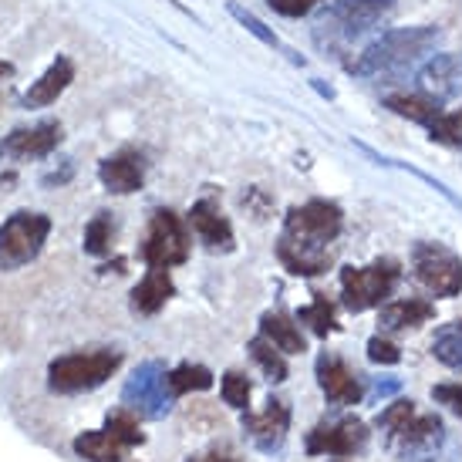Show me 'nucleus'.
Wrapping results in <instances>:
<instances>
[{
	"instance_id": "21",
	"label": "nucleus",
	"mask_w": 462,
	"mask_h": 462,
	"mask_svg": "<svg viewBox=\"0 0 462 462\" xmlns=\"http://www.w3.org/2000/svg\"><path fill=\"white\" fill-rule=\"evenodd\" d=\"M385 108L388 112H395V116L409 118V122H415V125H432L446 108H442V102L439 98H432V95H425V91H402V95H388L385 98Z\"/></svg>"
},
{
	"instance_id": "33",
	"label": "nucleus",
	"mask_w": 462,
	"mask_h": 462,
	"mask_svg": "<svg viewBox=\"0 0 462 462\" xmlns=\"http://www.w3.org/2000/svg\"><path fill=\"white\" fill-rule=\"evenodd\" d=\"M368 358L374 365H398L402 361V347L395 341H388L385 334H374L372 341H368Z\"/></svg>"
},
{
	"instance_id": "12",
	"label": "nucleus",
	"mask_w": 462,
	"mask_h": 462,
	"mask_svg": "<svg viewBox=\"0 0 462 462\" xmlns=\"http://www.w3.org/2000/svg\"><path fill=\"white\" fill-rule=\"evenodd\" d=\"M368 442V429L361 419H334V422L314 425L304 439L308 456H328V459H345L365 449Z\"/></svg>"
},
{
	"instance_id": "31",
	"label": "nucleus",
	"mask_w": 462,
	"mask_h": 462,
	"mask_svg": "<svg viewBox=\"0 0 462 462\" xmlns=\"http://www.w3.org/2000/svg\"><path fill=\"white\" fill-rule=\"evenodd\" d=\"M432 139L442 145H462V112H442V116L429 125Z\"/></svg>"
},
{
	"instance_id": "24",
	"label": "nucleus",
	"mask_w": 462,
	"mask_h": 462,
	"mask_svg": "<svg viewBox=\"0 0 462 462\" xmlns=\"http://www.w3.org/2000/svg\"><path fill=\"white\" fill-rule=\"evenodd\" d=\"M246 351H250V358L260 365V372L267 374V382H273V385L287 382L291 368H287V358H283V351L273 345V341H267L263 334H257V337H250V341H246Z\"/></svg>"
},
{
	"instance_id": "4",
	"label": "nucleus",
	"mask_w": 462,
	"mask_h": 462,
	"mask_svg": "<svg viewBox=\"0 0 462 462\" xmlns=\"http://www.w3.org/2000/svg\"><path fill=\"white\" fill-rule=\"evenodd\" d=\"M385 449L402 462H432L446 442V425L436 411H419L411 398H398L378 415Z\"/></svg>"
},
{
	"instance_id": "35",
	"label": "nucleus",
	"mask_w": 462,
	"mask_h": 462,
	"mask_svg": "<svg viewBox=\"0 0 462 462\" xmlns=\"http://www.w3.org/2000/svg\"><path fill=\"white\" fill-rule=\"evenodd\" d=\"M432 398H436L439 405H446L452 415H459V419H462V382H452V385H436V388H432Z\"/></svg>"
},
{
	"instance_id": "9",
	"label": "nucleus",
	"mask_w": 462,
	"mask_h": 462,
	"mask_svg": "<svg viewBox=\"0 0 462 462\" xmlns=\"http://www.w3.org/2000/svg\"><path fill=\"white\" fill-rule=\"evenodd\" d=\"M166 374L169 368L162 361H142L139 368L129 374L125 388H122V405L135 411L139 419H149V422L166 419L172 411V402H176V395L169 392Z\"/></svg>"
},
{
	"instance_id": "42",
	"label": "nucleus",
	"mask_w": 462,
	"mask_h": 462,
	"mask_svg": "<svg viewBox=\"0 0 462 462\" xmlns=\"http://www.w3.org/2000/svg\"><path fill=\"white\" fill-rule=\"evenodd\" d=\"M331 462H345V459H331Z\"/></svg>"
},
{
	"instance_id": "7",
	"label": "nucleus",
	"mask_w": 462,
	"mask_h": 462,
	"mask_svg": "<svg viewBox=\"0 0 462 462\" xmlns=\"http://www.w3.org/2000/svg\"><path fill=\"white\" fill-rule=\"evenodd\" d=\"M402 281V263L392 257H382L368 267H345L341 270V297L351 314L382 308L388 297L395 294Z\"/></svg>"
},
{
	"instance_id": "27",
	"label": "nucleus",
	"mask_w": 462,
	"mask_h": 462,
	"mask_svg": "<svg viewBox=\"0 0 462 462\" xmlns=\"http://www.w3.org/2000/svg\"><path fill=\"white\" fill-rule=\"evenodd\" d=\"M297 321L308 324L318 337H328V334L337 331V310H334V304L324 294H314V300H310L308 308L297 310Z\"/></svg>"
},
{
	"instance_id": "40",
	"label": "nucleus",
	"mask_w": 462,
	"mask_h": 462,
	"mask_svg": "<svg viewBox=\"0 0 462 462\" xmlns=\"http://www.w3.org/2000/svg\"><path fill=\"white\" fill-rule=\"evenodd\" d=\"M14 75V65L11 61H4V58H0V81H4V78H11Z\"/></svg>"
},
{
	"instance_id": "13",
	"label": "nucleus",
	"mask_w": 462,
	"mask_h": 462,
	"mask_svg": "<svg viewBox=\"0 0 462 462\" xmlns=\"http://www.w3.org/2000/svg\"><path fill=\"white\" fill-rule=\"evenodd\" d=\"M244 432L254 442V449L267 452V456L281 452L283 442H287V432H291V405L283 398H267L260 411L246 409Z\"/></svg>"
},
{
	"instance_id": "10",
	"label": "nucleus",
	"mask_w": 462,
	"mask_h": 462,
	"mask_svg": "<svg viewBox=\"0 0 462 462\" xmlns=\"http://www.w3.org/2000/svg\"><path fill=\"white\" fill-rule=\"evenodd\" d=\"M411 273L429 294L456 297L462 294V260L442 244H415L411 250Z\"/></svg>"
},
{
	"instance_id": "19",
	"label": "nucleus",
	"mask_w": 462,
	"mask_h": 462,
	"mask_svg": "<svg viewBox=\"0 0 462 462\" xmlns=\"http://www.w3.org/2000/svg\"><path fill=\"white\" fill-rule=\"evenodd\" d=\"M172 297H176V283H172V277H169V270L166 267H149L145 270V277L132 287L129 304H132L135 314L152 318V314H159V310L166 308Z\"/></svg>"
},
{
	"instance_id": "6",
	"label": "nucleus",
	"mask_w": 462,
	"mask_h": 462,
	"mask_svg": "<svg viewBox=\"0 0 462 462\" xmlns=\"http://www.w3.org/2000/svg\"><path fill=\"white\" fill-rule=\"evenodd\" d=\"M48 236H51V217L48 213H34V209L11 213L0 223V270L14 273V270L27 267L31 260H38Z\"/></svg>"
},
{
	"instance_id": "32",
	"label": "nucleus",
	"mask_w": 462,
	"mask_h": 462,
	"mask_svg": "<svg viewBox=\"0 0 462 462\" xmlns=\"http://www.w3.org/2000/svg\"><path fill=\"white\" fill-rule=\"evenodd\" d=\"M226 11H230L233 17H236V21H240V24H244L246 31H250V34H254V38L263 41L267 48H277V44H281V41H277V34H273V31H270V27L263 24V21H257V17H254V14H250V11H244L240 4H230Z\"/></svg>"
},
{
	"instance_id": "8",
	"label": "nucleus",
	"mask_w": 462,
	"mask_h": 462,
	"mask_svg": "<svg viewBox=\"0 0 462 462\" xmlns=\"http://www.w3.org/2000/svg\"><path fill=\"white\" fill-rule=\"evenodd\" d=\"M189 230L182 217H176L172 209H155L149 217V226H145V236L139 244V257L145 267H180L189 260Z\"/></svg>"
},
{
	"instance_id": "39",
	"label": "nucleus",
	"mask_w": 462,
	"mask_h": 462,
	"mask_svg": "<svg viewBox=\"0 0 462 462\" xmlns=\"http://www.w3.org/2000/svg\"><path fill=\"white\" fill-rule=\"evenodd\" d=\"M122 267H125V260H122V257H116V260H112V263H105V267H102V273H112V270H116V273H122Z\"/></svg>"
},
{
	"instance_id": "29",
	"label": "nucleus",
	"mask_w": 462,
	"mask_h": 462,
	"mask_svg": "<svg viewBox=\"0 0 462 462\" xmlns=\"http://www.w3.org/2000/svg\"><path fill=\"white\" fill-rule=\"evenodd\" d=\"M105 429H108L118 442H125L129 449H135V446H142V442H145V432L139 429V415H135V411H129L125 405L105 415Z\"/></svg>"
},
{
	"instance_id": "30",
	"label": "nucleus",
	"mask_w": 462,
	"mask_h": 462,
	"mask_svg": "<svg viewBox=\"0 0 462 462\" xmlns=\"http://www.w3.org/2000/svg\"><path fill=\"white\" fill-rule=\"evenodd\" d=\"M219 392H223V402L236 411H246L250 409V395H254V385H250V378L244 372H226L223 374V382H219Z\"/></svg>"
},
{
	"instance_id": "16",
	"label": "nucleus",
	"mask_w": 462,
	"mask_h": 462,
	"mask_svg": "<svg viewBox=\"0 0 462 462\" xmlns=\"http://www.w3.org/2000/svg\"><path fill=\"white\" fill-rule=\"evenodd\" d=\"M98 182L112 196H132L145 186V155L135 149H122V152L108 155L98 162Z\"/></svg>"
},
{
	"instance_id": "23",
	"label": "nucleus",
	"mask_w": 462,
	"mask_h": 462,
	"mask_svg": "<svg viewBox=\"0 0 462 462\" xmlns=\"http://www.w3.org/2000/svg\"><path fill=\"white\" fill-rule=\"evenodd\" d=\"M260 334L281 347L283 355H304V347H308L300 328H297L283 310H267V314L260 318Z\"/></svg>"
},
{
	"instance_id": "41",
	"label": "nucleus",
	"mask_w": 462,
	"mask_h": 462,
	"mask_svg": "<svg viewBox=\"0 0 462 462\" xmlns=\"http://www.w3.org/2000/svg\"><path fill=\"white\" fill-rule=\"evenodd\" d=\"M169 4H172V7H180L182 14H189V11H186V7H182V4H180V0H169Z\"/></svg>"
},
{
	"instance_id": "15",
	"label": "nucleus",
	"mask_w": 462,
	"mask_h": 462,
	"mask_svg": "<svg viewBox=\"0 0 462 462\" xmlns=\"http://www.w3.org/2000/svg\"><path fill=\"white\" fill-rule=\"evenodd\" d=\"M415 91H425L439 102H449L462 95V58L459 54H432L415 71Z\"/></svg>"
},
{
	"instance_id": "28",
	"label": "nucleus",
	"mask_w": 462,
	"mask_h": 462,
	"mask_svg": "<svg viewBox=\"0 0 462 462\" xmlns=\"http://www.w3.org/2000/svg\"><path fill=\"white\" fill-rule=\"evenodd\" d=\"M432 355L436 361H442L446 368L462 372V321H452L446 328H439L432 337Z\"/></svg>"
},
{
	"instance_id": "26",
	"label": "nucleus",
	"mask_w": 462,
	"mask_h": 462,
	"mask_svg": "<svg viewBox=\"0 0 462 462\" xmlns=\"http://www.w3.org/2000/svg\"><path fill=\"white\" fill-rule=\"evenodd\" d=\"M112 240H116V219H112V213H95L91 223L85 226L81 250L88 257H108L112 254Z\"/></svg>"
},
{
	"instance_id": "34",
	"label": "nucleus",
	"mask_w": 462,
	"mask_h": 462,
	"mask_svg": "<svg viewBox=\"0 0 462 462\" xmlns=\"http://www.w3.org/2000/svg\"><path fill=\"white\" fill-rule=\"evenodd\" d=\"M321 0H267V7L281 17H308Z\"/></svg>"
},
{
	"instance_id": "22",
	"label": "nucleus",
	"mask_w": 462,
	"mask_h": 462,
	"mask_svg": "<svg viewBox=\"0 0 462 462\" xmlns=\"http://www.w3.org/2000/svg\"><path fill=\"white\" fill-rule=\"evenodd\" d=\"M71 449H75L78 459H88V462H122V459H125V452H129V446H125V442H118V439L108 432V429H88V432L75 436Z\"/></svg>"
},
{
	"instance_id": "3",
	"label": "nucleus",
	"mask_w": 462,
	"mask_h": 462,
	"mask_svg": "<svg viewBox=\"0 0 462 462\" xmlns=\"http://www.w3.org/2000/svg\"><path fill=\"white\" fill-rule=\"evenodd\" d=\"M439 41H442V31L429 24L385 31V34H378L372 44H365L355 58H347L345 68H347V75L365 78V81L398 75V71H405V68L415 65L422 54L436 51Z\"/></svg>"
},
{
	"instance_id": "36",
	"label": "nucleus",
	"mask_w": 462,
	"mask_h": 462,
	"mask_svg": "<svg viewBox=\"0 0 462 462\" xmlns=\"http://www.w3.org/2000/svg\"><path fill=\"white\" fill-rule=\"evenodd\" d=\"M71 176H75V159H61V166L41 176V186H44V189H54V186H68V182H71Z\"/></svg>"
},
{
	"instance_id": "17",
	"label": "nucleus",
	"mask_w": 462,
	"mask_h": 462,
	"mask_svg": "<svg viewBox=\"0 0 462 462\" xmlns=\"http://www.w3.org/2000/svg\"><path fill=\"white\" fill-rule=\"evenodd\" d=\"M186 219H189V226H193V233L199 236V244H203L206 250H213V254H230L233 246H236L230 219L223 217V209H219L213 199L193 203V209H189Z\"/></svg>"
},
{
	"instance_id": "20",
	"label": "nucleus",
	"mask_w": 462,
	"mask_h": 462,
	"mask_svg": "<svg viewBox=\"0 0 462 462\" xmlns=\"http://www.w3.org/2000/svg\"><path fill=\"white\" fill-rule=\"evenodd\" d=\"M436 318V304H429L422 297H405V300H392L378 314V328L382 334H398V331H415Z\"/></svg>"
},
{
	"instance_id": "38",
	"label": "nucleus",
	"mask_w": 462,
	"mask_h": 462,
	"mask_svg": "<svg viewBox=\"0 0 462 462\" xmlns=\"http://www.w3.org/2000/svg\"><path fill=\"white\" fill-rule=\"evenodd\" d=\"M189 462H236V459H233V456H219L217 452V456H199V459H189Z\"/></svg>"
},
{
	"instance_id": "18",
	"label": "nucleus",
	"mask_w": 462,
	"mask_h": 462,
	"mask_svg": "<svg viewBox=\"0 0 462 462\" xmlns=\"http://www.w3.org/2000/svg\"><path fill=\"white\" fill-rule=\"evenodd\" d=\"M71 81H75V61L65 58V54H58L51 65H48V71L38 81H31V88L24 91L21 105L24 108H48V105H54L65 95Z\"/></svg>"
},
{
	"instance_id": "11",
	"label": "nucleus",
	"mask_w": 462,
	"mask_h": 462,
	"mask_svg": "<svg viewBox=\"0 0 462 462\" xmlns=\"http://www.w3.org/2000/svg\"><path fill=\"white\" fill-rule=\"evenodd\" d=\"M61 139H65V129H61L58 118L21 125V129L7 132L0 139V159H7V162H38V159H48L61 145Z\"/></svg>"
},
{
	"instance_id": "25",
	"label": "nucleus",
	"mask_w": 462,
	"mask_h": 462,
	"mask_svg": "<svg viewBox=\"0 0 462 462\" xmlns=\"http://www.w3.org/2000/svg\"><path fill=\"white\" fill-rule=\"evenodd\" d=\"M166 382H169V392H172V395H189V392H206V388H213V372H209L206 365L186 361V365L169 368Z\"/></svg>"
},
{
	"instance_id": "5",
	"label": "nucleus",
	"mask_w": 462,
	"mask_h": 462,
	"mask_svg": "<svg viewBox=\"0 0 462 462\" xmlns=\"http://www.w3.org/2000/svg\"><path fill=\"white\" fill-rule=\"evenodd\" d=\"M122 368V351L116 347H91L71 351L48 365V388L54 395H85L102 388Z\"/></svg>"
},
{
	"instance_id": "2",
	"label": "nucleus",
	"mask_w": 462,
	"mask_h": 462,
	"mask_svg": "<svg viewBox=\"0 0 462 462\" xmlns=\"http://www.w3.org/2000/svg\"><path fill=\"white\" fill-rule=\"evenodd\" d=\"M395 14V0H334L314 17V44L328 58H345L351 44L374 34Z\"/></svg>"
},
{
	"instance_id": "37",
	"label": "nucleus",
	"mask_w": 462,
	"mask_h": 462,
	"mask_svg": "<svg viewBox=\"0 0 462 462\" xmlns=\"http://www.w3.org/2000/svg\"><path fill=\"white\" fill-rule=\"evenodd\" d=\"M395 388H398V382H378V385H374V398L392 395V392H395Z\"/></svg>"
},
{
	"instance_id": "1",
	"label": "nucleus",
	"mask_w": 462,
	"mask_h": 462,
	"mask_svg": "<svg viewBox=\"0 0 462 462\" xmlns=\"http://www.w3.org/2000/svg\"><path fill=\"white\" fill-rule=\"evenodd\" d=\"M345 230V213L331 199H308L287 209L277 240V260L294 277H318L331 267V246Z\"/></svg>"
},
{
	"instance_id": "14",
	"label": "nucleus",
	"mask_w": 462,
	"mask_h": 462,
	"mask_svg": "<svg viewBox=\"0 0 462 462\" xmlns=\"http://www.w3.org/2000/svg\"><path fill=\"white\" fill-rule=\"evenodd\" d=\"M314 372H318V385H321L328 405L347 409V405H358L361 398H365L361 378L347 368V361H341L337 355H331V351H321V355H318Z\"/></svg>"
}]
</instances>
